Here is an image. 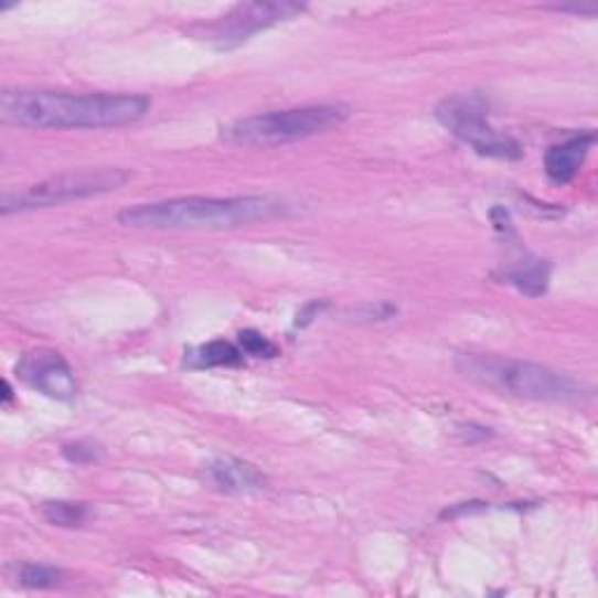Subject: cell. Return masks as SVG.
Wrapping results in <instances>:
<instances>
[{
    "label": "cell",
    "mask_w": 598,
    "mask_h": 598,
    "mask_svg": "<svg viewBox=\"0 0 598 598\" xmlns=\"http://www.w3.org/2000/svg\"><path fill=\"white\" fill-rule=\"evenodd\" d=\"M491 223L495 227L498 234H505V236H512L514 234V227H512V215L505 206H495L491 209Z\"/></svg>",
    "instance_id": "obj_18"
},
{
    "label": "cell",
    "mask_w": 598,
    "mask_h": 598,
    "mask_svg": "<svg viewBox=\"0 0 598 598\" xmlns=\"http://www.w3.org/2000/svg\"><path fill=\"white\" fill-rule=\"evenodd\" d=\"M435 117L477 154L493 159H522L524 150L516 138L501 134L489 122V102L482 94H453L442 98Z\"/></svg>",
    "instance_id": "obj_6"
},
{
    "label": "cell",
    "mask_w": 598,
    "mask_h": 598,
    "mask_svg": "<svg viewBox=\"0 0 598 598\" xmlns=\"http://www.w3.org/2000/svg\"><path fill=\"white\" fill-rule=\"evenodd\" d=\"M594 143H596V134L585 131V134L570 136L566 143L552 146L545 152V171L549 181L556 185H568L570 181H575V175L580 173Z\"/></svg>",
    "instance_id": "obj_10"
},
{
    "label": "cell",
    "mask_w": 598,
    "mask_h": 598,
    "mask_svg": "<svg viewBox=\"0 0 598 598\" xmlns=\"http://www.w3.org/2000/svg\"><path fill=\"white\" fill-rule=\"evenodd\" d=\"M397 313V307L391 302H376V305H361L349 311V318L353 323H384Z\"/></svg>",
    "instance_id": "obj_16"
},
{
    "label": "cell",
    "mask_w": 598,
    "mask_h": 598,
    "mask_svg": "<svg viewBox=\"0 0 598 598\" xmlns=\"http://www.w3.org/2000/svg\"><path fill=\"white\" fill-rule=\"evenodd\" d=\"M17 376L33 391L52 397V401L68 403L77 393L73 367L62 353L50 349H38L22 355V361L17 363Z\"/></svg>",
    "instance_id": "obj_8"
},
{
    "label": "cell",
    "mask_w": 598,
    "mask_h": 598,
    "mask_svg": "<svg viewBox=\"0 0 598 598\" xmlns=\"http://www.w3.org/2000/svg\"><path fill=\"white\" fill-rule=\"evenodd\" d=\"M325 307H328L325 299H321V302H318V299H316V302H309L302 311L297 313L295 325H297V328H307V325L313 321V318H318V313H321Z\"/></svg>",
    "instance_id": "obj_19"
},
{
    "label": "cell",
    "mask_w": 598,
    "mask_h": 598,
    "mask_svg": "<svg viewBox=\"0 0 598 598\" xmlns=\"http://www.w3.org/2000/svg\"><path fill=\"white\" fill-rule=\"evenodd\" d=\"M64 458L75 466H89V463H96L98 458L104 456V449L98 447L96 442H89V440H77V442H68L64 445Z\"/></svg>",
    "instance_id": "obj_17"
},
{
    "label": "cell",
    "mask_w": 598,
    "mask_h": 598,
    "mask_svg": "<svg viewBox=\"0 0 598 598\" xmlns=\"http://www.w3.org/2000/svg\"><path fill=\"white\" fill-rule=\"evenodd\" d=\"M19 583L29 589H54L64 583V570L45 564H26L19 568Z\"/></svg>",
    "instance_id": "obj_14"
},
{
    "label": "cell",
    "mask_w": 598,
    "mask_h": 598,
    "mask_svg": "<svg viewBox=\"0 0 598 598\" xmlns=\"http://www.w3.org/2000/svg\"><path fill=\"white\" fill-rule=\"evenodd\" d=\"M305 10V6L290 3V0H255V3H242L217 19V22L204 26L202 40H206L215 50L229 52L244 45L255 33L281 22H290V19L299 17Z\"/></svg>",
    "instance_id": "obj_7"
},
{
    "label": "cell",
    "mask_w": 598,
    "mask_h": 598,
    "mask_svg": "<svg viewBox=\"0 0 598 598\" xmlns=\"http://www.w3.org/2000/svg\"><path fill=\"white\" fill-rule=\"evenodd\" d=\"M288 213V204L274 196H178L167 202L138 204L119 211L117 223L134 229L217 232L267 223Z\"/></svg>",
    "instance_id": "obj_2"
},
{
    "label": "cell",
    "mask_w": 598,
    "mask_h": 598,
    "mask_svg": "<svg viewBox=\"0 0 598 598\" xmlns=\"http://www.w3.org/2000/svg\"><path fill=\"white\" fill-rule=\"evenodd\" d=\"M131 178L125 169H83L71 171L47 178L43 183H35L22 192H6L0 199V213H24V211H38V209H52L62 206L68 202H77V199L108 194L122 188Z\"/></svg>",
    "instance_id": "obj_5"
},
{
    "label": "cell",
    "mask_w": 598,
    "mask_h": 598,
    "mask_svg": "<svg viewBox=\"0 0 598 598\" xmlns=\"http://www.w3.org/2000/svg\"><path fill=\"white\" fill-rule=\"evenodd\" d=\"M549 276H552V265L533 255H526L524 260H516L508 265L503 271H498V278H501L503 284L514 286L526 297L545 295L549 288Z\"/></svg>",
    "instance_id": "obj_11"
},
{
    "label": "cell",
    "mask_w": 598,
    "mask_h": 598,
    "mask_svg": "<svg viewBox=\"0 0 598 598\" xmlns=\"http://www.w3.org/2000/svg\"><path fill=\"white\" fill-rule=\"evenodd\" d=\"M40 514L43 520L58 528H79L85 526L89 520L92 510L85 503H73V501H47L40 505Z\"/></svg>",
    "instance_id": "obj_13"
},
{
    "label": "cell",
    "mask_w": 598,
    "mask_h": 598,
    "mask_svg": "<svg viewBox=\"0 0 598 598\" xmlns=\"http://www.w3.org/2000/svg\"><path fill=\"white\" fill-rule=\"evenodd\" d=\"M552 10L556 12H573V14H580V17H594L596 14V6H549Z\"/></svg>",
    "instance_id": "obj_20"
},
{
    "label": "cell",
    "mask_w": 598,
    "mask_h": 598,
    "mask_svg": "<svg viewBox=\"0 0 598 598\" xmlns=\"http://www.w3.org/2000/svg\"><path fill=\"white\" fill-rule=\"evenodd\" d=\"M349 115L351 108L342 104L271 110L236 119V122L221 129V138L232 146L276 148L325 134L339 125H344Z\"/></svg>",
    "instance_id": "obj_4"
},
{
    "label": "cell",
    "mask_w": 598,
    "mask_h": 598,
    "mask_svg": "<svg viewBox=\"0 0 598 598\" xmlns=\"http://www.w3.org/2000/svg\"><path fill=\"white\" fill-rule=\"evenodd\" d=\"M456 370L487 391L537 403H583L591 391L547 365L493 353H458Z\"/></svg>",
    "instance_id": "obj_3"
},
{
    "label": "cell",
    "mask_w": 598,
    "mask_h": 598,
    "mask_svg": "<svg viewBox=\"0 0 598 598\" xmlns=\"http://www.w3.org/2000/svg\"><path fill=\"white\" fill-rule=\"evenodd\" d=\"M244 351L225 339L202 344L185 351V367L190 370H213V367H242Z\"/></svg>",
    "instance_id": "obj_12"
},
{
    "label": "cell",
    "mask_w": 598,
    "mask_h": 598,
    "mask_svg": "<svg viewBox=\"0 0 598 598\" xmlns=\"http://www.w3.org/2000/svg\"><path fill=\"white\" fill-rule=\"evenodd\" d=\"M143 94H66L6 89L0 117L8 125L31 129H115L136 125L150 113Z\"/></svg>",
    "instance_id": "obj_1"
},
{
    "label": "cell",
    "mask_w": 598,
    "mask_h": 598,
    "mask_svg": "<svg viewBox=\"0 0 598 598\" xmlns=\"http://www.w3.org/2000/svg\"><path fill=\"white\" fill-rule=\"evenodd\" d=\"M204 480L211 489L229 495L255 493L267 487V477L242 458H215L204 468Z\"/></svg>",
    "instance_id": "obj_9"
},
{
    "label": "cell",
    "mask_w": 598,
    "mask_h": 598,
    "mask_svg": "<svg viewBox=\"0 0 598 598\" xmlns=\"http://www.w3.org/2000/svg\"><path fill=\"white\" fill-rule=\"evenodd\" d=\"M14 401V393H12V386H10V382H3V405L8 407L10 403Z\"/></svg>",
    "instance_id": "obj_21"
},
{
    "label": "cell",
    "mask_w": 598,
    "mask_h": 598,
    "mask_svg": "<svg viewBox=\"0 0 598 598\" xmlns=\"http://www.w3.org/2000/svg\"><path fill=\"white\" fill-rule=\"evenodd\" d=\"M238 349H242L246 355L265 357V361H271V357L281 355V349H278L271 339H267L263 332H257V330L238 332Z\"/></svg>",
    "instance_id": "obj_15"
}]
</instances>
